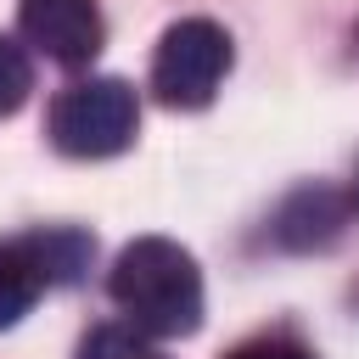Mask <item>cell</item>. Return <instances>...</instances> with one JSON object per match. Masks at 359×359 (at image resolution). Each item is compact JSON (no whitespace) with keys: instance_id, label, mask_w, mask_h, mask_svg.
<instances>
[{"instance_id":"1","label":"cell","mask_w":359,"mask_h":359,"mask_svg":"<svg viewBox=\"0 0 359 359\" xmlns=\"http://www.w3.org/2000/svg\"><path fill=\"white\" fill-rule=\"evenodd\" d=\"M112 303L146 337H191L202 325V269L168 236H140L112 264Z\"/></svg>"},{"instance_id":"2","label":"cell","mask_w":359,"mask_h":359,"mask_svg":"<svg viewBox=\"0 0 359 359\" xmlns=\"http://www.w3.org/2000/svg\"><path fill=\"white\" fill-rule=\"evenodd\" d=\"M140 107L123 79H79L50 101V146L67 157H118L135 140Z\"/></svg>"},{"instance_id":"3","label":"cell","mask_w":359,"mask_h":359,"mask_svg":"<svg viewBox=\"0 0 359 359\" xmlns=\"http://www.w3.org/2000/svg\"><path fill=\"white\" fill-rule=\"evenodd\" d=\"M230 73V34L208 17H185L157 39L151 90L163 107H208Z\"/></svg>"},{"instance_id":"4","label":"cell","mask_w":359,"mask_h":359,"mask_svg":"<svg viewBox=\"0 0 359 359\" xmlns=\"http://www.w3.org/2000/svg\"><path fill=\"white\" fill-rule=\"evenodd\" d=\"M17 28L34 50H45L62 67H84L107 39V22H101L95 0H22Z\"/></svg>"},{"instance_id":"5","label":"cell","mask_w":359,"mask_h":359,"mask_svg":"<svg viewBox=\"0 0 359 359\" xmlns=\"http://www.w3.org/2000/svg\"><path fill=\"white\" fill-rule=\"evenodd\" d=\"M45 286H56V269H50V252H45V230L0 241V331L17 325Z\"/></svg>"},{"instance_id":"6","label":"cell","mask_w":359,"mask_h":359,"mask_svg":"<svg viewBox=\"0 0 359 359\" xmlns=\"http://www.w3.org/2000/svg\"><path fill=\"white\" fill-rule=\"evenodd\" d=\"M348 208H353V202L331 196L325 185L297 191V196H292V202L275 213V241H280V247H325V241L342 230Z\"/></svg>"},{"instance_id":"7","label":"cell","mask_w":359,"mask_h":359,"mask_svg":"<svg viewBox=\"0 0 359 359\" xmlns=\"http://www.w3.org/2000/svg\"><path fill=\"white\" fill-rule=\"evenodd\" d=\"M79 359H168L140 325H95L79 342Z\"/></svg>"},{"instance_id":"8","label":"cell","mask_w":359,"mask_h":359,"mask_svg":"<svg viewBox=\"0 0 359 359\" xmlns=\"http://www.w3.org/2000/svg\"><path fill=\"white\" fill-rule=\"evenodd\" d=\"M34 90V67H28V50L17 39L0 34V112H17Z\"/></svg>"},{"instance_id":"9","label":"cell","mask_w":359,"mask_h":359,"mask_svg":"<svg viewBox=\"0 0 359 359\" xmlns=\"http://www.w3.org/2000/svg\"><path fill=\"white\" fill-rule=\"evenodd\" d=\"M224 359H314L303 342H292V337H258V342H241L236 353H224Z\"/></svg>"},{"instance_id":"10","label":"cell","mask_w":359,"mask_h":359,"mask_svg":"<svg viewBox=\"0 0 359 359\" xmlns=\"http://www.w3.org/2000/svg\"><path fill=\"white\" fill-rule=\"evenodd\" d=\"M348 202H353V213H359V168H353V185H348Z\"/></svg>"}]
</instances>
